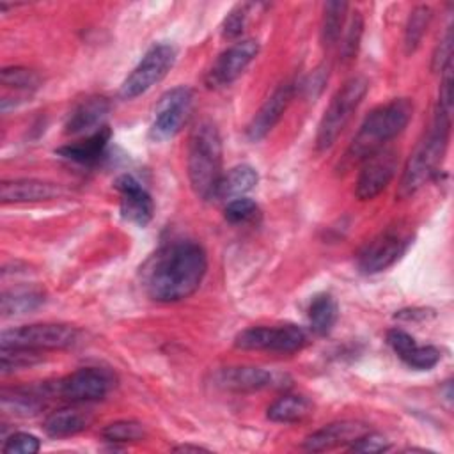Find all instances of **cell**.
I'll list each match as a JSON object with an SVG mask.
<instances>
[{
  "instance_id": "7a4b0ae2",
  "label": "cell",
  "mask_w": 454,
  "mask_h": 454,
  "mask_svg": "<svg viewBox=\"0 0 454 454\" xmlns=\"http://www.w3.org/2000/svg\"><path fill=\"white\" fill-rule=\"evenodd\" d=\"M413 115V103L408 98H397L376 106L362 122L358 133L351 140L348 151L339 163V170L351 168L362 163L369 154L383 147L388 140L397 137Z\"/></svg>"
},
{
  "instance_id": "e575fe53",
  "label": "cell",
  "mask_w": 454,
  "mask_h": 454,
  "mask_svg": "<svg viewBox=\"0 0 454 454\" xmlns=\"http://www.w3.org/2000/svg\"><path fill=\"white\" fill-rule=\"evenodd\" d=\"M348 449L351 452H362V454H372V452H383L390 449V442L380 434V433H372V431H365L364 434H360L356 440H353Z\"/></svg>"
},
{
  "instance_id": "ffe728a7",
  "label": "cell",
  "mask_w": 454,
  "mask_h": 454,
  "mask_svg": "<svg viewBox=\"0 0 454 454\" xmlns=\"http://www.w3.org/2000/svg\"><path fill=\"white\" fill-rule=\"evenodd\" d=\"M110 137H112L110 128L103 126L98 131L85 137L83 140L66 144V145L59 147L55 153L59 156L69 160V161H74V163H82V165L96 163L105 154V149L110 142Z\"/></svg>"
},
{
  "instance_id": "e0dca14e",
  "label": "cell",
  "mask_w": 454,
  "mask_h": 454,
  "mask_svg": "<svg viewBox=\"0 0 454 454\" xmlns=\"http://www.w3.org/2000/svg\"><path fill=\"white\" fill-rule=\"evenodd\" d=\"M369 431V427L362 422L355 420H340L323 426L303 440V449L310 452H323L340 445H349L360 434Z\"/></svg>"
},
{
  "instance_id": "d6986e66",
  "label": "cell",
  "mask_w": 454,
  "mask_h": 454,
  "mask_svg": "<svg viewBox=\"0 0 454 454\" xmlns=\"http://www.w3.org/2000/svg\"><path fill=\"white\" fill-rule=\"evenodd\" d=\"M110 112V103L103 96H90L80 101L67 115L66 121V133L67 135H80L85 131H98L103 128V121Z\"/></svg>"
},
{
  "instance_id": "1f68e13d",
  "label": "cell",
  "mask_w": 454,
  "mask_h": 454,
  "mask_svg": "<svg viewBox=\"0 0 454 454\" xmlns=\"http://www.w3.org/2000/svg\"><path fill=\"white\" fill-rule=\"evenodd\" d=\"M259 215V206L248 197H238L225 204L223 216L231 223H247Z\"/></svg>"
},
{
  "instance_id": "4dcf8cb0",
  "label": "cell",
  "mask_w": 454,
  "mask_h": 454,
  "mask_svg": "<svg viewBox=\"0 0 454 454\" xmlns=\"http://www.w3.org/2000/svg\"><path fill=\"white\" fill-rule=\"evenodd\" d=\"M408 367L411 369H417V371H429L433 369L442 355H440V349L434 348V346H419L417 342L408 349L404 351L401 356H399Z\"/></svg>"
},
{
  "instance_id": "484cf974",
  "label": "cell",
  "mask_w": 454,
  "mask_h": 454,
  "mask_svg": "<svg viewBox=\"0 0 454 454\" xmlns=\"http://www.w3.org/2000/svg\"><path fill=\"white\" fill-rule=\"evenodd\" d=\"M431 20H433V11L429 5H417L415 9H411L406 21V28H404L406 53H413L420 46Z\"/></svg>"
},
{
  "instance_id": "d4e9b609",
  "label": "cell",
  "mask_w": 454,
  "mask_h": 454,
  "mask_svg": "<svg viewBox=\"0 0 454 454\" xmlns=\"http://www.w3.org/2000/svg\"><path fill=\"white\" fill-rule=\"evenodd\" d=\"M337 316H339L337 301L330 294L321 293L312 298L309 305V323L314 333L317 335L330 333V330L337 321Z\"/></svg>"
},
{
  "instance_id": "74e56055",
  "label": "cell",
  "mask_w": 454,
  "mask_h": 454,
  "mask_svg": "<svg viewBox=\"0 0 454 454\" xmlns=\"http://www.w3.org/2000/svg\"><path fill=\"white\" fill-rule=\"evenodd\" d=\"M176 450H206L199 445H181V447H176Z\"/></svg>"
},
{
  "instance_id": "f546056e",
  "label": "cell",
  "mask_w": 454,
  "mask_h": 454,
  "mask_svg": "<svg viewBox=\"0 0 454 454\" xmlns=\"http://www.w3.org/2000/svg\"><path fill=\"white\" fill-rule=\"evenodd\" d=\"M364 34V18L358 11H355L348 21V27L344 30V35L340 39V60L349 62L355 59L358 46H360V39Z\"/></svg>"
},
{
  "instance_id": "4fadbf2b",
  "label": "cell",
  "mask_w": 454,
  "mask_h": 454,
  "mask_svg": "<svg viewBox=\"0 0 454 454\" xmlns=\"http://www.w3.org/2000/svg\"><path fill=\"white\" fill-rule=\"evenodd\" d=\"M259 53V43L254 39H241L223 50L206 74V85L209 89H222L231 85L255 59Z\"/></svg>"
},
{
  "instance_id": "7402d4cb",
  "label": "cell",
  "mask_w": 454,
  "mask_h": 454,
  "mask_svg": "<svg viewBox=\"0 0 454 454\" xmlns=\"http://www.w3.org/2000/svg\"><path fill=\"white\" fill-rule=\"evenodd\" d=\"M90 417L76 408H59L44 419V433L51 438H66L87 429Z\"/></svg>"
},
{
  "instance_id": "83f0119b",
  "label": "cell",
  "mask_w": 454,
  "mask_h": 454,
  "mask_svg": "<svg viewBox=\"0 0 454 454\" xmlns=\"http://www.w3.org/2000/svg\"><path fill=\"white\" fill-rule=\"evenodd\" d=\"M147 434L145 426L138 420H115L101 431V436L112 443H128V442H140Z\"/></svg>"
},
{
  "instance_id": "3957f363",
  "label": "cell",
  "mask_w": 454,
  "mask_h": 454,
  "mask_svg": "<svg viewBox=\"0 0 454 454\" xmlns=\"http://www.w3.org/2000/svg\"><path fill=\"white\" fill-rule=\"evenodd\" d=\"M450 117L452 108L436 103L434 117L426 137L420 140L413 154L410 156L403 177L399 183L397 195L406 199L420 190L440 168L450 137Z\"/></svg>"
},
{
  "instance_id": "9a60e30c",
  "label": "cell",
  "mask_w": 454,
  "mask_h": 454,
  "mask_svg": "<svg viewBox=\"0 0 454 454\" xmlns=\"http://www.w3.org/2000/svg\"><path fill=\"white\" fill-rule=\"evenodd\" d=\"M115 190L121 195V216L126 222H131L138 227H145L154 215V202L149 192L129 174H122L115 179Z\"/></svg>"
},
{
  "instance_id": "5bb4252c",
  "label": "cell",
  "mask_w": 454,
  "mask_h": 454,
  "mask_svg": "<svg viewBox=\"0 0 454 454\" xmlns=\"http://www.w3.org/2000/svg\"><path fill=\"white\" fill-rule=\"evenodd\" d=\"M294 92L296 85L293 82H284L268 96V99L254 114L245 129V135L250 142L262 140L275 128V124L280 121L282 114L289 106L291 99L294 98Z\"/></svg>"
},
{
  "instance_id": "8992f818",
  "label": "cell",
  "mask_w": 454,
  "mask_h": 454,
  "mask_svg": "<svg viewBox=\"0 0 454 454\" xmlns=\"http://www.w3.org/2000/svg\"><path fill=\"white\" fill-rule=\"evenodd\" d=\"M78 340V330L69 325L39 323L4 330L0 335L2 349H64Z\"/></svg>"
},
{
  "instance_id": "2e32d148",
  "label": "cell",
  "mask_w": 454,
  "mask_h": 454,
  "mask_svg": "<svg viewBox=\"0 0 454 454\" xmlns=\"http://www.w3.org/2000/svg\"><path fill=\"white\" fill-rule=\"evenodd\" d=\"M275 381L273 372L254 367V365H236V367H222L213 374L215 387L227 392H257L270 388Z\"/></svg>"
},
{
  "instance_id": "9c48e42d",
  "label": "cell",
  "mask_w": 454,
  "mask_h": 454,
  "mask_svg": "<svg viewBox=\"0 0 454 454\" xmlns=\"http://www.w3.org/2000/svg\"><path fill=\"white\" fill-rule=\"evenodd\" d=\"M307 344V333L296 325L277 326H252L239 332L234 339V346L252 351H273V353H294Z\"/></svg>"
},
{
  "instance_id": "4316f807",
  "label": "cell",
  "mask_w": 454,
  "mask_h": 454,
  "mask_svg": "<svg viewBox=\"0 0 454 454\" xmlns=\"http://www.w3.org/2000/svg\"><path fill=\"white\" fill-rule=\"evenodd\" d=\"M348 4L346 2H328L325 4L323 23H321V41L326 48H332L342 32V25L346 20Z\"/></svg>"
},
{
  "instance_id": "f1b7e54d",
  "label": "cell",
  "mask_w": 454,
  "mask_h": 454,
  "mask_svg": "<svg viewBox=\"0 0 454 454\" xmlns=\"http://www.w3.org/2000/svg\"><path fill=\"white\" fill-rule=\"evenodd\" d=\"M41 83V78L35 71L21 66H12V67H4L2 69V85L5 89H14L23 94L34 92Z\"/></svg>"
},
{
  "instance_id": "603a6c76",
  "label": "cell",
  "mask_w": 454,
  "mask_h": 454,
  "mask_svg": "<svg viewBox=\"0 0 454 454\" xmlns=\"http://www.w3.org/2000/svg\"><path fill=\"white\" fill-rule=\"evenodd\" d=\"M312 411V403L305 395L286 394L273 401L268 408V419L278 424H294L307 419Z\"/></svg>"
},
{
  "instance_id": "7c38bea8",
  "label": "cell",
  "mask_w": 454,
  "mask_h": 454,
  "mask_svg": "<svg viewBox=\"0 0 454 454\" xmlns=\"http://www.w3.org/2000/svg\"><path fill=\"white\" fill-rule=\"evenodd\" d=\"M411 243V236L397 227H390L372 238L358 255L362 273H380L395 264Z\"/></svg>"
},
{
  "instance_id": "d6a6232c",
  "label": "cell",
  "mask_w": 454,
  "mask_h": 454,
  "mask_svg": "<svg viewBox=\"0 0 454 454\" xmlns=\"http://www.w3.org/2000/svg\"><path fill=\"white\" fill-rule=\"evenodd\" d=\"M250 7H252V4H238L229 11V14L225 16V20L222 23V37L223 39H236L243 34L248 14H250Z\"/></svg>"
},
{
  "instance_id": "8d00e7d4",
  "label": "cell",
  "mask_w": 454,
  "mask_h": 454,
  "mask_svg": "<svg viewBox=\"0 0 454 454\" xmlns=\"http://www.w3.org/2000/svg\"><path fill=\"white\" fill-rule=\"evenodd\" d=\"M387 342L394 349V353L397 356H401L404 351H408L415 344V339L408 332H404L401 328H390L387 332Z\"/></svg>"
},
{
  "instance_id": "30bf717a",
  "label": "cell",
  "mask_w": 454,
  "mask_h": 454,
  "mask_svg": "<svg viewBox=\"0 0 454 454\" xmlns=\"http://www.w3.org/2000/svg\"><path fill=\"white\" fill-rule=\"evenodd\" d=\"M193 103V92L186 85L174 87L167 90L154 108V119L151 124V138L153 140H168L177 135L186 122Z\"/></svg>"
},
{
  "instance_id": "cb8c5ba5",
  "label": "cell",
  "mask_w": 454,
  "mask_h": 454,
  "mask_svg": "<svg viewBox=\"0 0 454 454\" xmlns=\"http://www.w3.org/2000/svg\"><path fill=\"white\" fill-rule=\"evenodd\" d=\"M44 301V293L39 289L18 287L2 293V316H20L35 310Z\"/></svg>"
},
{
  "instance_id": "ba28073f",
  "label": "cell",
  "mask_w": 454,
  "mask_h": 454,
  "mask_svg": "<svg viewBox=\"0 0 454 454\" xmlns=\"http://www.w3.org/2000/svg\"><path fill=\"white\" fill-rule=\"evenodd\" d=\"M176 62V48L168 43L153 44L135 69L124 78L119 94L124 99H133L147 92L158 82H161Z\"/></svg>"
},
{
  "instance_id": "836d02e7",
  "label": "cell",
  "mask_w": 454,
  "mask_h": 454,
  "mask_svg": "<svg viewBox=\"0 0 454 454\" xmlns=\"http://www.w3.org/2000/svg\"><path fill=\"white\" fill-rule=\"evenodd\" d=\"M39 449V438L30 433H12L2 445V450L7 454H35Z\"/></svg>"
},
{
  "instance_id": "6da1fadb",
  "label": "cell",
  "mask_w": 454,
  "mask_h": 454,
  "mask_svg": "<svg viewBox=\"0 0 454 454\" xmlns=\"http://www.w3.org/2000/svg\"><path fill=\"white\" fill-rule=\"evenodd\" d=\"M207 271L204 248L192 239L161 247L145 268L147 294L160 303H176L192 296Z\"/></svg>"
},
{
  "instance_id": "ac0fdd59",
  "label": "cell",
  "mask_w": 454,
  "mask_h": 454,
  "mask_svg": "<svg viewBox=\"0 0 454 454\" xmlns=\"http://www.w3.org/2000/svg\"><path fill=\"white\" fill-rule=\"evenodd\" d=\"M60 195V186L41 179H11L0 186V199L4 204L41 202Z\"/></svg>"
},
{
  "instance_id": "d590c367",
  "label": "cell",
  "mask_w": 454,
  "mask_h": 454,
  "mask_svg": "<svg viewBox=\"0 0 454 454\" xmlns=\"http://www.w3.org/2000/svg\"><path fill=\"white\" fill-rule=\"evenodd\" d=\"M449 62H452V27L447 28L443 39L440 41V44L433 55V69L442 73Z\"/></svg>"
},
{
  "instance_id": "8fae6325",
  "label": "cell",
  "mask_w": 454,
  "mask_h": 454,
  "mask_svg": "<svg viewBox=\"0 0 454 454\" xmlns=\"http://www.w3.org/2000/svg\"><path fill=\"white\" fill-rule=\"evenodd\" d=\"M399 153L394 147H380L372 154H369L360 167L355 195L358 200H371L378 197L394 179L397 170Z\"/></svg>"
},
{
  "instance_id": "52a82bcc",
  "label": "cell",
  "mask_w": 454,
  "mask_h": 454,
  "mask_svg": "<svg viewBox=\"0 0 454 454\" xmlns=\"http://www.w3.org/2000/svg\"><path fill=\"white\" fill-rule=\"evenodd\" d=\"M117 385L115 374L106 367H82L53 383H48L51 397L71 403L105 399Z\"/></svg>"
},
{
  "instance_id": "5b68a950",
  "label": "cell",
  "mask_w": 454,
  "mask_h": 454,
  "mask_svg": "<svg viewBox=\"0 0 454 454\" xmlns=\"http://www.w3.org/2000/svg\"><path fill=\"white\" fill-rule=\"evenodd\" d=\"M367 90H369L367 78L353 76L335 92L317 126V133H316L317 151H326L335 144V140L339 138V135L353 117L355 110L364 101Z\"/></svg>"
},
{
  "instance_id": "44dd1931",
  "label": "cell",
  "mask_w": 454,
  "mask_h": 454,
  "mask_svg": "<svg viewBox=\"0 0 454 454\" xmlns=\"http://www.w3.org/2000/svg\"><path fill=\"white\" fill-rule=\"evenodd\" d=\"M259 181L257 170L250 165H236L225 174H222L220 183L215 190V195L211 200H232L238 197H243L247 192L255 188Z\"/></svg>"
},
{
  "instance_id": "277c9868",
  "label": "cell",
  "mask_w": 454,
  "mask_h": 454,
  "mask_svg": "<svg viewBox=\"0 0 454 454\" xmlns=\"http://www.w3.org/2000/svg\"><path fill=\"white\" fill-rule=\"evenodd\" d=\"M186 170L197 197L209 200L222 177V137L216 124L204 119L195 124L186 147Z\"/></svg>"
}]
</instances>
